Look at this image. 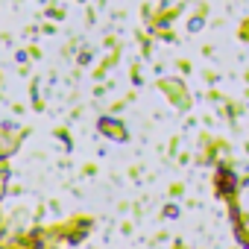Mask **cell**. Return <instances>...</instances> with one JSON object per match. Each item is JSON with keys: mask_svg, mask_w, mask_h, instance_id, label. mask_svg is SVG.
<instances>
[]
</instances>
